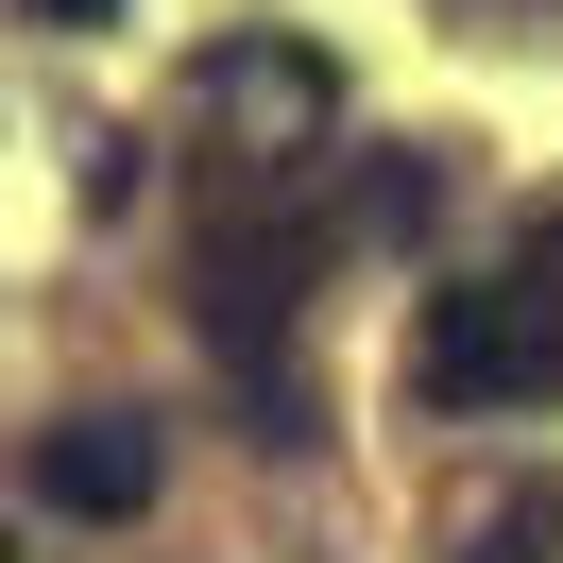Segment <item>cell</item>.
Listing matches in <instances>:
<instances>
[{
  "mask_svg": "<svg viewBox=\"0 0 563 563\" xmlns=\"http://www.w3.org/2000/svg\"><path fill=\"white\" fill-rule=\"evenodd\" d=\"M427 410H563V188L495 240V274H444L410 324Z\"/></svg>",
  "mask_w": 563,
  "mask_h": 563,
  "instance_id": "1",
  "label": "cell"
},
{
  "mask_svg": "<svg viewBox=\"0 0 563 563\" xmlns=\"http://www.w3.org/2000/svg\"><path fill=\"white\" fill-rule=\"evenodd\" d=\"M154 478H172V444H154L137 410H69V427L35 444V495H52V512H86V529H137Z\"/></svg>",
  "mask_w": 563,
  "mask_h": 563,
  "instance_id": "2",
  "label": "cell"
},
{
  "mask_svg": "<svg viewBox=\"0 0 563 563\" xmlns=\"http://www.w3.org/2000/svg\"><path fill=\"white\" fill-rule=\"evenodd\" d=\"M461 563H563V478H512L478 529H461Z\"/></svg>",
  "mask_w": 563,
  "mask_h": 563,
  "instance_id": "3",
  "label": "cell"
},
{
  "mask_svg": "<svg viewBox=\"0 0 563 563\" xmlns=\"http://www.w3.org/2000/svg\"><path fill=\"white\" fill-rule=\"evenodd\" d=\"M35 18H69V35H86V18H120V0H35Z\"/></svg>",
  "mask_w": 563,
  "mask_h": 563,
  "instance_id": "4",
  "label": "cell"
},
{
  "mask_svg": "<svg viewBox=\"0 0 563 563\" xmlns=\"http://www.w3.org/2000/svg\"><path fill=\"white\" fill-rule=\"evenodd\" d=\"M495 18H563V0H495Z\"/></svg>",
  "mask_w": 563,
  "mask_h": 563,
  "instance_id": "5",
  "label": "cell"
},
{
  "mask_svg": "<svg viewBox=\"0 0 563 563\" xmlns=\"http://www.w3.org/2000/svg\"><path fill=\"white\" fill-rule=\"evenodd\" d=\"M0 563H18V547H0Z\"/></svg>",
  "mask_w": 563,
  "mask_h": 563,
  "instance_id": "6",
  "label": "cell"
}]
</instances>
